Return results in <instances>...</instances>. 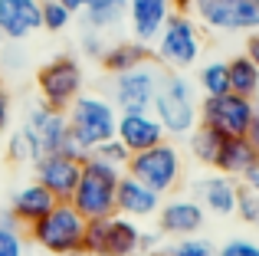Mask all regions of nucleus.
I'll use <instances>...</instances> for the list:
<instances>
[{"label":"nucleus","mask_w":259,"mask_h":256,"mask_svg":"<svg viewBox=\"0 0 259 256\" xmlns=\"http://www.w3.org/2000/svg\"><path fill=\"white\" fill-rule=\"evenodd\" d=\"M154 118L167 132V138H187L197 125H200V99H197V86L184 72H167L161 79V89L151 105Z\"/></svg>","instance_id":"nucleus-1"},{"label":"nucleus","mask_w":259,"mask_h":256,"mask_svg":"<svg viewBox=\"0 0 259 256\" xmlns=\"http://www.w3.org/2000/svg\"><path fill=\"white\" fill-rule=\"evenodd\" d=\"M151 59L167 72H187L190 66L200 63L203 53V36H200V23L190 13H171L167 23L161 26L158 39H154Z\"/></svg>","instance_id":"nucleus-2"},{"label":"nucleus","mask_w":259,"mask_h":256,"mask_svg":"<svg viewBox=\"0 0 259 256\" xmlns=\"http://www.w3.org/2000/svg\"><path fill=\"white\" fill-rule=\"evenodd\" d=\"M125 171L105 164V161L85 158L82 161V174H79V184L72 191L69 204L82 214L85 220H108L115 217V191H118V178Z\"/></svg>","instance_id":"nucleus-3"},{"label":"nucleus","mask_w":259,"mask_h":256,"mask_svg":"<svg viewBox=\"0 0 259 256\" xmlns=\"http://www.w3.org/2000/svg\"><path fill=\"white\" fill-rule=\"evenodd\" d=\"M85 224L89 220L69 200H56L46 217H39L30 230V240L39 250L53 253V256H82V237H85Z\"/></svg>","instance_id":"nucleus-4"},{"label":"nucleus","mask_w":259,"mask_h":256,"mask_svg":"<svg viewBox=\"0 0 259 256\" xmlns=\"http://www.w3.org/2000/svg\"><path fill=\"white\" fill-rule=\"evenodd\" d=\"M125 171L132 174L135 181H141L145 187H151L154 194L167 197L171 191H177V184H181V178H184V154H181V148L167 138V141H161V145L148 148V151L132 154Z\"/></svg>","instance_id":"nucleus-5"},{"label":"nucleus","mask_w":259,"mask_h":256,"mask_svg":"<svg viewBox=\"0 0 259 256\" xmlns=\"http://www.w3.org/2000/svg\"><path fill=\"white\" fill-rule=\"evenodd\" d=\"M66 118H69V135L82 141L89 151L102 141L115 138V128H118V109L112 105V99L92 96V92H82L66 109Z\"/></svg>","instance_id":"nucleus-6"},{"label":"nucleus","mask_w":259,"mask_h":256,"mask_svg":"<svg viewBox=\"0 0 259 256\" xmlns=\"http://www.w3.org/2000/svg\"><path fill=\"white\" fill-rule=\"evenodd\" d=\"M85 89V72L79 66L76 56L63 53V56L50 59L36 69V96L39 102H46L50 109L66 112Z\"/></svg>","instance_id":"nucleus-7"},{"label":"nucleus","mask_w":259,"mask_h":256,"mask_svg":"<svg viewBox=\"0 0 259 256\" xmlns=\"http://www.w3.org/2000/svg\"><path fill=\"white\" fill-rule=\"evenodd\" d=\"M161 79H164V69L154 59H148V63L135 66V69L112 76L108 99H112V105L118 112H151L154 96L161 89Z\"/></svg>","instance_id":"nucleus-8"},{"label":"nucleus","mask_w":259,"mask_h":256,"mask_svg":"<svg viewBox=\"0 0 259 256\" xmlns=\"http://www.w3.org/2000/svg\"><path fill=\"white\" fill-rule=\"evenodd\" d=\"M190 17L213 33H259V0H194Z\"/></svg>","instance_id":"nucleus-9"},{"label":"nucleus","mask_w":259,"mask_h":256,"mask_svg":"<svg viewBox=\"0 0 259 256\" xmlns=\"http://www.w3.org/2000/svg\"><path fill=\"white\" fill-rule=\"evenodd\" d=\"M256 115V99H243L236 92L210 96L200 102V125L213 128L223 138H243Z\"/></svg>","instance_id":"nucleus-10"},{"label":"nucleus","mask_w":259,"mask_h":256,"mask_svg":"<svg viewBox=\"0 0 259 256\" xmlns=\"http://www.w3.org/2000/svg\"><path fill=\"white\" fill-rule=\"evenodd\" d=\"M207 224V210L200 207L197 197H167L158 207V230L174 240L197 237Z\"/></svg>","instance_id":"nucleus-11"},{"label":"nucleus","mask_w":259,"mask_h":256,"mask_svg":"<svg viewBox=\"0 0 259 256\" xmlns=\"http://www.w3.org/2000/svg\"><path fill=\"white\" fill-rule=\"evenodd\" d=\"M33 171H36V184H43L56 200H72V191H76L79 174H82V161L56 151V154H43L33 164Z\"/></svg>","instance_id":"nucleus-12"},{"label":"nucleus","mask_w":259,"mask_h":256,"mask_svg":"<svg viewBox=\"0 0 259 256\" xmlns=\"http://www.w3.org/2000/svg\"><path fill=\"white\" fill-rule=\"evenodd\" d=\"M115 138L132 154H138V151H148V148L167 141V132L161 128L158 118H154V112H118Z\"/></svg>","instance_id":"nucleus-13"},{"label":"nucleus","mask_w":259,"mask_h":256,"mask_svg":"<svg viewBox=\"0 0 259 256\" xmlns=\"http://www.w3.org/2000/svg\"><path fill=\"white\" fill-rule=\"evenodd\" d=\"M23 128L36 138V145H39L43 154H56L59 148H63L66 135H69V118H66V112L50 109L46 102H36L30 112H26Z\"/></svg>","instance_id":"nucleus-14"},{"label":"nucleus","mask_w":259,"mask_h":256,"mask_svg":"<svg viewBox=\"0 0 259 256\" xmlns=\"http://www.w3.org/2000/svg\"><path fill=\"white\" fill-rule=\"evenodd\" d=\"M43 30V0H0V33L13 43Z\"/></svg>","instance_id":"nucleus-15"},{"label":"nucleus","mask_w":259,"mask_h":256,"mask_svg":"<svg viewBox=\"0 0 259 256\" xmlns=\"http://www.w3.org/2000/svg\"><path fill=\"white\" fill-rule=\"evenodd\" d=\"M243 184L236 178H227V174L213 171L207 178L197 181V197H200V207L213 217H236V204H240Z\"/></svg>","instance_id":"nucleus-16"},{"label":"nucleus","mask_w":259,"mask_h":256,"mask_svg":"<svg viewBox=\"0 0 259 256\" xmlns=\"http://www.w3.org/2000/svg\"><path fill=\"white\" fill-rule=\"evenodd\" d=\"M174 13V0H128V26H132L135 39L151 46L158 39L161 26Z\"/></svg>","instance_id":"nucleus-17"},{"label":"nucleus","mask_w":259,"mask_h":256,"mask_svg":"<svg viewBox=\"0 0 259 256\" xmlns=\"http://www.w3.org/2000/svg\"><path fill=\"white\" fill-rule=\"evenodd\" d=\"M161 200H164L161 194H154L151 187H145L141 181H135L128 171L118 178V191H115V210H118L121 217H132V220L158 217Z\"/></svg>","instance_id":"nucleus-18"},{"label":"nucleus","mask_w":259,"mask_h":256,"mask_svg":"<svg viewBox=\"0 0 259 256\" xmlns=\"http://www.w3.org/2000/svg\"><path fill=\"white\" fill-rule=\"evenodd\" d=\"M53 207H56V197H53L43 184L30 181V184H23L20 191H13L10 207H7V210H10V217L17 220L20 227H33L39 217H46Z\"/></svg>","instance_id":"nucleus-19"},{"label":"nucleus","mask_w":259,"mask_h":256,"mask_svg":"<svg viewBox=\"0 0 259 256\" xmlns=\"http://www.w3.org/2000/svg\"><path fill=\"white\" fill-rule=\"evenodd\" d=\"M138 240H141V227L132 217H115L105 220V240H102V253L99 256H132L138 253Z\"/></svg>","instance_id":"nucleus-20"},{"label":"nucleus","mask_w":259,"mask_h":256,"mask_svg":"<svg viewBox=\"0 0 259 256\" xmlns=\"http://www.w3.org/2000/svg\"><path fill=\"white\" fill-rule=\"evenodd\" d=\"M256 158H259V154H256V148L246 141V135H243V138H223L220 154H217V161H213V171L240 181Z\"/></svg>","instance_id":"nucleus-21"},{"label":"nucleus","mask_w":259,"mask_h":256,"mask_svg":"<svg viewBox=\"0 0 259 256\" xmlns=\"http://www.w3.org/2000/svg\"><path fill=\"white\" fill-rule=\"evenodd\" d=\"M148 59H151V50H148L145 43H138V39H128V43L105 46V53H102V69H105L108 76H118V72H128V69H135V66L148 63Z\"/></svg>","instance_id":"nucleus-22"},{"label":"nucleus","mask_w":259,"mask_h":256,"mask_svg":"<svg viewBox=\"0 0 259 256\" xmlns=\"http://www.w3.org/2000/svg\"><path fill=\"white\" fill-rule=\"evenodd\" d=\"M227 72H230V92H236L243 99H259V69L253 66V59L246 53L230 59Z\"/></svg>","instance_id":"nucleus-23"},{"label":"nucleus","mask_w":259,"mask_h":256,"mask_svg":"<svg viewBox=\"0 0 259 256\" xmlns=\"http://www.w3.org/2000/svg\"><path fill=\"white\" fill-rule=\"evenodd\" d=\"M125 13H128V0H92L85 7V23L89 30L102 33V30L118 26L125 20Z\"/></svg>","instance_id":"nucleus-24"},{"label":"nucleus","mask_w":259,"mask_h":256,"mask_svg":"<svg viewBox=\"0 0 259 256\" xmlns=\"http://www.w3.org/2000/svg\"><path fill=\"white\" fill-rule=\"evenodd\" d=\"M220 145H223V135H217L213 128L207 125H197L194 132L187 135V148H190V158L203 167H213L217 154H220Z\"/></svg>","instance_id":"nucleus-25"},{"label":"nucleus","mask_w":259,"mask_h":256,"mask_svg":"<svg viewBox=\"0 0 259 256\" xmlns=\"http://www.w3.org/2000/svg\"><path fill=\"white\" fill-rule=\"evenodd\" d=\"M39 158H43V151H39L36 138H33L26 128L10 132V138H7V161H10V164H17V167H33Z\"/></svg>","instance_id":"nucleus-26"},{"label":"nucleus","mask_w":259,"mask_h":256,"mask_svg":"<svg viewBox=\"0 0 259 256\" xmlns=\"http://www.w3.org/2000/svg\"><path fill=\"white\" fill-rule=\"evenodd\" d=\"M194 86H197V92H200L203 99L230 92V72H227V63H203L200 69H197Z\"/></svg>","instance_id":"nucleus-27"},{"label":"nucleus","mask_w":259,"mask_h":256,"mask_svg":"<svg viewBox=\"0 0 259 256\" xmlns=\"http://www.w3.org/2000/svg\"><path fill=\"white\" fill-rule=\"evenodd\" d=\"M0 256H26V233L10 210H0Z\"/></svg>","instance_id":"nucleus-28"},{"label":"nucleus","mask_w":259,"mask_h":256,"mask_svg":"<svg viewBox=\"0 0 259 256\" xmlns=\"http://www.w3.org/2000/svg\"><path fill=\"white\" fill-rule=\"evenodd\" d=\"M89 158L105 161V164H112V167H118V171H125L128 161H132V151H128V148L121 145L118 138H108V141H102V145H95L92 151H89Z\"/></svg>","instance_id":"nucleus-29"},{"label":"nucleus","mask_w":259,"mask_h":256,"mask_svg":"<svg viewBox=\"0 0 259 256\" xmlns=\"http://www.w3.org/2000/svg\"><path fill=\"white\" fill-rule=\"evenodd\" d=\"M72 23V13L59 0H43V30L46 33H63Z\"/></svg>","instance_id":"nucleus-30"},{"label":"nucleus","mask_w":259,"mask_h":256,"mask_svg":"<svg viewBox=\"0 0 259 256\" xmlns=\"http://www.w3.org/2000/svg\"><path fill=\"white\" fill-rule=\"evenodd\" d=\"M164 256H217V250L210 246V240L184 237V240H174V243L164 250Z\"/></svg>","instance_id":"nucleus-31"},{"label":"nucleus","mask_w":259,"mask_h":256,"mask_svg":"<svg viewBox=\"0 0 259 256\" xmlns=\"http://www.w3.org/2000/svg\"><path fill=\"white\" fill-rule=\"evenodd\" d=\"M217 256H259V243L246 237H233L217 250Z\"/></svg>","instance_id":"nucleus-32"},{"label":"nucleus","mask_w":259,"mask_h":256,"mask_svg":"<svg viewBox=\"0 0 259 256\" xmlns=\"http://www.w3.org/2000/svg\"><path fill=\"white\" fill-rule=\"evenodd\" d=\"M236 217H240L243 224H249V227H256V224H259V197H256V194H249V191H243V194H240V204H236Z\"/></svg>","instance_id":"nucleus-33"},{"label":"nucleus","mask_w":259,"mask_h":256,"mask_svg":"<svg viewBox=\"0 0 259 256\" xmlns=\"http://www.w3.org/2000/svg\"><path fill=\"white\" fill-rule=\"evenodd\" d=\"M79 46H82V53L89 59H102V53H105V39H102V33H95V30H89Z\"/></svg>","instance_id":"nucleus-34"},{"label":"nucleus","mask_w":259,"mask_h":256,"mask_svg":"<svg viewBox=\"0 0 259 256\" xmlns=\"http://www.w3.org/2000/svg\"><path fill=\"white\" fill-rule=\"evenodd\" d=\"M10 118H13V96L7 89V82L0 79V132L10 125Z\"/></svg>","instance_id":"nucleus-35"},{"label":"nucleus","mask_w":259,"mask_h":256,"mask_svg":"<svg viewBox=\"0 0 259 256\" xmlns=\"http://www.w3.org/2000/svg\"><path fill=\"white\" fill-rule=\"evenodd\" d=\"M240 184H243V191H249V194H256V197H259V158L249 164V171L240 178Z\"/></svg>","instance_id":"nucleus-36"},{"label":"nucleus","mask_w":259,"mask_h":256,"mask_svg":"<svg viewBox=\"0 0 259 256\" xmlns=\"http://www.w3.org/2000/svg\"><path fill=\"white\" fill-rule=\"evenodd\" d=\"M161 237H164V233H161V230H141V240H138V250H158Z\"/></svg>","instance_id":"nucleus-37"},{"label":"nucleus","mask_w":259,"mask_h":256,"mask_svg":"<svg viewBox=\"0 0 259 256\" xmlns=\"http://www.w3.org/2000/svg\"><path fill=\"white\" fill-rule=\"evenodd\" d=\"M246 141L256 148V154H259V99H256V115H253V122H249V128H246Z\"/></svg>","instance_id":"nucleus-38"},{"label":"nucleus","mask_w":259,"mask_h":256,"mask_svg":"<svg viewBox=\"0 0 259 256\" xmlns=\"http://www.w3.org/2000/svg\"><path fill=\"white\" fill-rule=\"evenodd\" d=\"M246 56L253 59V66L259 69V33H249V39H246Z\"/></svg>","instance_id":"nucleus-39"},{"label":"nucleus","mask_w":259,"mask_h":256,"mask_svg":"<svg viewBox=\"0 0 259 256\" xmlns=\"http://www.w3.org/2000/svg\"><path fill=\"white\" fill-rule=\"evenodd\" d=\"M59 4H63L66 10L72 13V17H76V13H85V7L92 4V0H59Z\"/></svg>","instance_id":"nucleus-40"},{"label":"nucleus","mask_w":259,"mask_h":256,"mask_svg":"<svg viewBox=\"0 0 259 256\" xmlns=\"http://www.w3.org/2000/svg\"><path fill=\"white\" fill-rule=\"evenodd\" d=\"M132 256H164L161 250H138V253H132Z\"/></svg>","instance_id":"nucleus-41"},{"label":"nucleus","mask_w":259,"mask_h":256,"mask_svg":"<svg viewBox=\"0 0 259 256\" xmlns=\"http://www.w3.org/2000/svg\"><path fill=\"white\" fill-rule=\"evenodd\" d=\"M4 46H7V36L0 33V59H4Z\"/></svg>","instance_id":"nucleus-42"},{"label":"nucleus","mask_w":259,"mask_h":256,"mask_svg":"<svg viewBox=\"0 0 259 256\" xmlns=\"http://www.w3.org/2000/svg\"><path fill=\"white\" fill-rule=\"evenodd\" d=\"M256 227H259V224H256Z\"/></svg>","instance_id":"nucleus-43"}]
</instances>
